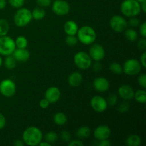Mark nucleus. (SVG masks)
<instances>
[{
  "mask_svg": "<svg viewBox=\"0 0 146 146\" xmlns=\"http://www.w3.org/2000/svg\"><path fill=\"white\" fill-rule=\"evenodd\" d=\"M140 34L142 36L143 38L146 37V22L144 21L143 24H141L140 26Z\"/></svg>",
  "mask_w": 146,
  "mask_h": 146,
  "instance_id": "ea45409f",
  "label": "nucleus"
},
{
  "mask_svg": "<svg viewBox=\"0 0 146 146\" xmlns=\"http://www.w3.org/2000/svg\"><path fill=\"white\" fill-rule=\"evenodd\" d=\"M91 106L95 112L103 113L108 108L107 101L104 97L95 96L91 100Z\"/></svg>",
  "mask_w": 146,
  "mask_h": 146,
  "instance_id": "9b49d317",
  "label": "nucleus"
},
{
  "mask_svg": "<svg viewBox=\"0 0 146 146\" xmlns=\"http://www.w3.org/2000/svg\"><path fill=\"white\" fill-rule=\"evenodd\" d=\"M145 58H146V52L145 51H144V52L142 54V55L141 56V58H140V63H141V66H142L143 68H145L146 67Z\"/></svg>",
  "mask_w": 146,
  "mask_h": 146,
  "instance_id": "37998d69",
  "label": "nucleus"
},
{
  "mask_svg": "<svg viewBox=\"0 0 146 146\" xmlns=\"http://www.w3.org/2000/svg\"><path fill=\"white\" fill-rule=\"evenodd\" d=\"M110 70H111V72H113L115 74H121L123 73V66L120 64L116 62L112 63V64H110L109 66Z\"/></svg>",
  "mask_w": 146,
  "mask_h": 146,
  "instance_id": "c756f323",
  "label": "nucleus"
},
{
  "mask_svg": "<svg viewBox=\"0 0 146 146\" xmlns=\"http://www.w3.org/2000/svg\"><path fill=\"white\" fill-rule=\"evenodd\" d=\"M4 66L7 69H14L17 66V61L13 57V56L9 55L7 56L6 58L4 59Z\"/></svg>",
  "mask_w": 146,
  "mask_h": 146,
  "instance_id": "a878e982",
  "label": "nucleus"
},
{
  "mask_svg": "<svg viewBox=\"0 0 146 146\" xmlns=\"http://www.w3.org/2000/svg\"><path fill=\"white\" fill-rule=\"evenodd\" d=\"M10 5L14 8H21L24 4V0H9Z\"/></svg>",
  "mask_w": 146,
  "mask_h": 146,
  "instance_id": "473e14b6",
  "label": "nucleus"
},
{
  "mask_svg": "<svg viewBox=\"0 0 146 146\" xmlns=\"http://www.w3.org/2000/svg\"><path fill=\"white\" fill-rule=\"evenodd\" d=\"M118 93L120 97L125 101H129L133 98L134 94H135L133 88L126 84L121 86L118 88Z\"/></svg>",
  "mask_w": 146,
  "mask_h": 146,
  "instance_id": "dca6fc26",
  "label": "nucleus"
},
{
  "mask_svg": "<svg viewBox=\"0 0 146 146\" xmlns=\"http://www.w3.org/2000/svg\"><path fill=\"white\" fill-rule=\"evenodd\" d=\"M137 1L138 3H140V4H142V3L146 2V0H137Z\"/></svg>",
  "mask_w": 146,
  "mask_h": 146,
  "instance_id": "603ef678",
  "label": "nucleus"
},
{
  "mask_svg": "<svg viewBox=\"0 0 146 146\" xmlns=\"http://www.w3.org/2000/svg\"><path fill=\"white\" fill-rule=\"evenodd\" d=\"M16 48H26L28 46V40L25 36H19L16 38L15 41Z\"/></svg>",
  "mask_w": 146,
  "mask_h": 146,
  "instance_id": "bb28decb",
  "label": "nucleus"
},
{
  "mask_svg": "<svg viewBox=\"0 0 146 146\" xmlns=\"http://www.w3.org/2000/svg\"><path fill=\"white\" fill-rule=\"evenodd\" d=\"M58 138V137L56 133L53 132V131H50V132L46 133L44 135V139H45V141L49 143L51 145L56 142Z\"/></svg>",
  "mask_w": 146,
  "mask_h": 146,
  "instance_id": "c85d7f7f",
  "label": "nucleus"
},
{
  "mask_svg": "<svg viewBox=\"0 0 146 146\" xmlns=\"http://www.w3.org/2000/svg\"><path fill=\"white\" fill-rule=\"evenodd\" d=\"M141 11V4L137 0H124L121 4V11L125 17H136Z\"/></svg>",
  "mask_w": 146,
  "mask_h": 146,
  "instance_id": "7ed1b4c3",
  "label": "nucleus"
},
{
  "mask_svg": "<svg viewBox=\"0 0 146 146\" xmlns=\"http://www.w3.org/2000/svg\"><path fill=\"white\" fill-rule=\"evenodd\" d=\"M125 37L128 41L133 42V41H136L138 38V33L133 28L128 29L125 31Z\"/></svg>",
  "mask_w": 146,
  "mask_h": 146,
  "instance_id": "393cba45",
  "label": "nucleus"
},
{
  "mask_svg": "<svg viewBox=\"0 0 146 146\" xmlns=\"http://www.w3.org/2000/svg\"><path fill=\"white\" fill-rule=\"evenodd\" d=\"M9 30V24L8 21L4 19H0V36H6Z\"/></svg>",
  "mask_w": 146,
  "mask_h": 146,
  "instance_id": "cd10ccee",
  "label": "nucleus"
},
{
  "mask_svg": "<svg viewBox=\"0 0 146 146\" xmlns=\"http://www.w3.org/2000/svg\"><path fill=\"white\" fill-rule=\"evenodd\" d=\"M142 69V66L139 61L135 58H130L127 60L123 66V72L125 73L126 75L135 76L139 74Z\"/></svg>",
  "mask_w": 146,
  "mask_h": 146,
  "instance_id": "0eeeda50",
  "label": "nucleus"
},
{
  "mask_svg": "<svg viewBox=\"0 0 146 146\" xmlns=\"http://www.w3.org/2000/svg\"><path fill=\"white\" fill-rule=\"evenodd\" d=\"M78 41L77 37L74 35H68V36L66 38V43L67 45L70 46H74L76 45Z\"/></svg>",
  "mask_w": 146,
  "mask_h": 146,
  "instance_id": "2f4dec72",
  "label": "nucleus"
},
{
  "mask_svg": "<svg viewBox=\"0 0 146 146\" xmlns=\"http://www.w3.org/2000/svg\"><path fill=\"white\" fill-rule=\"evenodd\" d=\"M61 138L64 142L68 143L71 140V135L68 131H64L61 132Z\"/></svg>",
  "mask_w": 146,
  "mask_h": 146,
  "instance_id": "e433bc0d",
  "label": "nucleus"
},
{
  "mask_svg": "<svg viewBox=\"0 0 146 146\" xmlns=\"http://www.w3.org/2000/svg\"><path fill=\"white\" fill-rule=\"evenodd\" d=\"M14 145L15 146H24V143L23 142V141H20V140H17L14 142Z\"/></svg>",
  "mask_w": 146,
  "mask_h": 146,
  "instance_id": "de8ad7c7",
  "label": "nucleus"
},
{
  "mask_svg": "<svg viewBox=\"0 0 146 146\" xmlns=\"http://www.w3.org/2000/svg\"><path fill=\"white\" fill-rule=\"evenodd\" d=\"M74 61L75 65L81 70H86L91 66L92 59L89 54L84 51H79L74 55Z\"/></svg>",
  "mask_w": 146,
  "mask_h": 146,
  "instance_id": "423d86ee",
  "label": "nucleus"
},
{
  "mask_svg": "<svg viewBox=\"0 0 146 146\" xmlns=\"http://www.w3.org/2000/svg\"><path fill=\"white\" fill-rule=\"evenodd\" d=\"M53 120L55 124L57 125H64L67 122V116L65 113L62 112H58L54 115Z\"/></svg>",
  "mask_w": 146,
  "mask_h": 146,
  "instance_id": "412c9836",
  "label": "nucleus"
},
{
  "mask_svg": "<svg viewBox=\"0 0 146 146\" xmlns=\"http://www.w3.org/2000/svg\"><path fill=\"white\" fill-rule=\"evenodd\" d=\"M138 47L140 50H145L146 48V39L145 38L143 37L142 38L138 41Z\"/></svg>",
  "mask_w": 146,
  "mask_h": 146,
  "instance_id": "58836bf2",
  "label": "nucleus"
},
{
  "mask_svg": "<svg viewBox=\"0 0 146 146\" xmlns=\"http://www.w3.org/2000/svg\"><path fill=\"white\" fill-rule=\"evenodd\" d=\"M38 145H40V146H51V144H50L49 143L46 142V141H45V142H42V141H41V142L38 143Z\"/></svg>",
  "mask_w": 146,
  "mask_h": 146,
  "instance_id": "8fccbe9b",
  "label": "nucleus"
},
{
  "mask_svg": "<svg viewBox=\"0 0 146 146\" xmlns=\"http://www.w3.org/2000/svg\"><path fill=\"white\" fill-rule=\"evenodd\" d=\"M2 63H3L2 58H1V56H0V67H1V65H2Z\"/></svg>",
  "mask_w": 146,
  "mask_h": 146,
  "instance_id": "864d4df0",
  "label": "nucleus"
},
{
  "mask_svg": "<svg viewBox=\"0 0 146 146\" xmlns=\"http://www.w3.org/2000/svg\"><path fill=\"white\" fill-rule=\"evenodd\" d=\"M61 98V91L58 87L51 86L47 88L45 92V98L50 103L54 104L59 101Z\"/></svg>",
  "mask_w": 146,
  "mask_h": 146,
  "instance_id": "4468645a",
  "label": "nucleus"
},
{
  "mask_svg": "<svg viewBox=\"0 0 146 146\" xmlns=\"http://www.w3.org/2000/svg\"><path fill=\"white\" fill-rule=\"evenodd\" d=\"M99 146H110L111 145V143L109 141L107 140H103V141H100L99 143H98Z\"/></svg>",
  "mask_w": 146,
  "mask_h": 146,
  "instance_id": "49530a36",
  "label": "nucleus"
},
{
  "mask_svg": "<svg viewBox=\"0 0 146 146\" xmlns=\"http://www.w3.org/2000/svg\"><path fill=\"white\" fill-rule=\"evenodd\" d=\"M52 10L58 16H64L70 11V5L64 0H54L52 4Z\"/></svg>",
  "mask_w": 146,
  "mask_h": 146,
  "instance_id": "9d476101",
  "label": "nucleus"
},
{
  "mask_svg": "<svg viewBox=\"0 0 146 146\" xmlns=\"http://www.w3.org/2000/svg\"><path fill=\"white\" fill-rule=\"evenodd\" d=\"M11 55L13 56L17 62H27L30 58V54L26 48H15Z\"/></svg>",
  "mask_w": 146,
  "mask_h": 146,
  "instance_id": "f3484780",
  "label": "nucleus"
},
{
  "mask_svg": "<svg viewBox=\"0 0 146 146\" xmlns=\"http://www.w3.org/2000/svg\"><path fill=\"white\" fill-rule=\"evenodd\" d=\"M17 91L16 84L11 79H4L0 83V93L4 96L9 98L15 94Z\"/></svg>",
  "mask_w": 146,
  "mask_h": 146,
  "instance_id": "1a4fd4ad",
  "label": "nucleus"
},
{
  "mask_svg": "<svg viewBox=\"0 0 146 146\" xmlns=\"http://www.w3.org/2000/svg\"><path fill=\"white\" fill-rule=\"evenodd\" d=\"M130 109V104L127 102V101H122L121 103H120L119 105L118 106V108L117 110L119 113H125L128 111V110Z\"/></svg>",
  "mask_w": 146,
  "mask_h": 146,
  "instance_id": "7c9ffc66",
  "label": "nucleus"
},
{
  "mask_svg": "<svg viewBox=\"0 0 146 146\" xmlns=\"http://www.w3.org/2000/svg\"><path fill=\"white\" fill-rule=\"evenodd\" d=\"M84 143L81 142V141H78V140H73V141H70L68 142V145L69 146H84Z\"/></svg>",
  "mask_w": 146,
  "mask_h": 146,
  "instance_id": "79ce46f5",
  "label": "nucleus"
},
{
  "mask_svg": "<svg viewBox=\"0 0 146 146\" xmlns=\"http://www.w3.org/2000/svg\"><path fill=\"white\" fill-rule=\"evenodd\" d=\"M36 4L41 7H49L51 4V0H36Z\"/></svg>",
  "mask_w": 146,
  "mask_h": 146,
  "instance_id": "4c0bfd02",
  "label": "nucleus"
},
{
  "mask_svg": "<svg viewBox=\"0 0 146 146\" xmlns=\"http://www.w3.org/2000/svg\"><path fill=\"white\" fill-rule=\"evenodd\" d=\"M135 101L139 104H145L146 103V92L145 90H138L134 94V97Z\"/></svg>",
  "mask_w": 146,
  "mask_h": 146,
  "instance_id": "b1692460",
  "label": "nucleus"
},
{
  "mask_svg": "<svg viewBox=\"0 0 146 146\" xmlns=\"http://www.w3.org/2000/svg\"><path fill=\"white\" fill-rule=\"evenodd\" d=\"M125 143L128 146H139L141 144V138L136 134H132L128 135Z\"/></svg>",
  "mask_w": 146,
  "mask_h": 146,
  "instance_id": "aec40b11",
  "label": "nucleus"
},
{
  "mask_svg": "<svg viewBox=\"0 0 146 146\" xmlns=\"http://www.w3.org/2000/svg\"><path fill=\"white\" fill-rule=\"evenodd\" d=\"M111 135V130L108 126L105 125H101L97 127L94 132V138L98 141L107 140L110 138Z\"/></svg>",
  "mask_w": 146,
  "mask_h": 146,
  "instance_id": "ddd939ff",
  "label": "nucleus"
},
{
  "mask_svg": "<svg viewBox=\"0 0 146 146\" xmlns=\"http://www.w3.org/2000/svg\"><path fill=\"white\" fill-rule=\"evenodd\" d=\"M16 48L15 41L10 36H0V55H11Z\"/></svg>",
  "mask_w": 146,
  "mask_h": 146,
  "instance_id": "39448f33",
  "label": "nucleus"
},
{
  "mask_svg": "<svg viewBox=\"0 0 146 146\" xmlns=\"http://www.w3.org/2000/svg\"><path fill=\"white\" fill-rule=\"evenodd\" d=\"M94 70L96 71V72H98L101 70L102 68V64L99 62V61H96L95 64H94Z\"/></svg>",
  "mask_w": 146,
  "mask_h": 146,
  "instance_id": "c03bdc74",
  "label": "nucleus"
},
{
  "mask_svg": "<svg viewBox=\"0 0 146 146\" xmlns=\"http://www.w3.org/2000/svg\"><path fill=\"white\" fill-rule=\"evenodd\" d=\"M64 30L67 35L75 36L78 30V26L74 21L68 20L64 24Z\"/></svg>",
  "mask_w": 146,
  "mask_h": 146,
  "instance_id": "a211bd4d",
  "label": "nucleus"
},
{
  "mask_svg": "<svg viewBox=\"0 0 146 146\" xmlns=\"http://www.w3.org/2000/svg\"><path fill=\"white\" fill-rule=\"evenodd\" d=\"M49 104L50 103L47 101L46 98H43L39 102V106L41 108L43 109H45V108H47L48 106H49Z\"/></svg>",
  "mask_w": 146,
  "mask_h": 146,
  "instance_id": "a19ab883",
  "label": "nucleus"
},
{
  "mask_svg": "<svg viewBox=\"0 0 146 146\" xmlns=\"http://www.w3.org/2000/svg\"><path fill=\"white\" fill-rule=\"evenodd\" d=\"M83 81V76L80 73L74 72L70 74L68 78V83L72 87H77L81 85Z\"/></svg>",
  "mask_w": 146,
  "mask_h": 146,
  "instance_id": "6ab92c4d",
  "label": "nucleus"
},
{
  "mask_svg": "<svg viewBox=\"0 0 146 146\" xmlns=\"http://www.w3.org/2000/svg\"><path fill=\"white\" fill-rule=\"evenodd\" d=\"M77 38L84 45H91L96 39V33L95 30L89 26H84L78 28L77 31Z\"/></svg>",
  "mask_w": 146,
  "mask_h": 146,
  "instance_id": "f03ea898",
  "label": "nucleus"
},
{
  "mask_svg": "<svg viewBox=\"0 0 146 146\" xmlns=\"http://www.w3.org/2000/svg\"><path fill=\"white\" fill-rule=\"evenodd\" d=\"M110 27L114 31L118 33L123 32L126 29L128 22L126 20L120 15H114L110 19Z\"/></svg>",
  "mask_w": 146,
  "mask_h": 146,
  "instance_id": "6e6552de",
  "label": "nucleus"
},
{
  "mask_svg": "<svg viewBox=\"0 0 146 146\" xmlns=\"http://www.w3.org/2000/svg\"><path fill=\"white\" fill-rule=\"evenodd\" d=\"M42 139V132L39 128L36 126L28 127L23 132L22 141L24 144H27V145H38Z\"/></svg>",
  "mask_w": 146,
  "mask_h": 146,
  "instance_id": "f257e3e1",
  "label": "nucleus"
},
{
  "mask_svg": "<svg viewBox=\"0 0 146 146\" xmlns=\"http://www.w3.org/2000/svg\"><path fill=\"white\" fill-rule=\"evenodd\" d=\"M141 9L144 13H146V2L141 4Z\"/></svg>",
  "mask_w": 146,
  "mask_h": 146,
  "instance_id": "3c124183",
  "label": "nucleus"
},
{
  "mask_svg": "<svg viewBox=\"0 0 146 146\" xmlns=\"http://www.w3.org/2000/svg\"><path fill=\"white\" fill-rule=\"evenodd\" d=\"M91 134V130L87 126H81L77 130L76 135L80 139H84L89 137Z\"/></svg>",
  "mask_w": 146,
  "mask_h": 146,
  "instance_id": "4be33fe9",
  "label": "nucleus"
},
{
  "mask_svg": "<svg viewBox=\"0 0 146 146\" xmlns=\"http://www.w3.org/2000/svg\"><path fill=\"white\" fill-rule=\"evenodd\" d=\"M107 104L110 106H115L118 102V97L115 94H111L107 100Z\"/></svg>",
  "mask_w": 146,
  "mask_h": 146,
  "instance_id": "c9c22d12",
  "label": "nucleus"
},
{
  "mask_svg": "<svg viewBox=\"0 0 146 146\" xmlns=\"http://www.w3.org/2000/svg\"><path fill=\"white\" fill-rule=\"evenodd\" d=\"M31 11L27 8H20L14 16V24L18 27H24L28 25L31 22Z\"/></svg>",
  "mask_w": 146,
  "mask_h": 146,
  "instance_id": "20e7f679",
  "label": "nucleus"
},
{
  "mask_svg": "<svg viewBox=\"0 0 146 146\" xmlns=\"http://www.w3.org/2000/svg\"><path fill=\"white\" fill-rule=\"evenodd\" d=\"M138 82L140 86L145 89L146 88V75L145 74H142L139 76L138 78Z\"/></svg>",
  "mask_w": 146,
  "mask_h": 146,
  "instance_id": "72a5a7b5",
  "label": "nucleus"
},
{
  "mask_svg": "<svg viewBox=\"0 0 146 146\" xmlns=\"http://www.w3.org/2000/svg\"><path fill=\"white\" fill-rule=\"evenodd\" d=\"M31 15H32V18L36 20H41L45 17L46 16V11L44 9L41 8V7H36L31 12Z\"/></svg>",
  "mask_w": 146,
  "mask_h": 146,
  "instance_id": "5701e85b",
  "label": "nucleus"
},
{
  "mask_svg": "<svg viewBox=\"0 0 146 146\" xmlns=\"http://www.w3.org/2000/svg\"><path fill=\"white\" fill-rule=\"evenodd\" d=\"M93 86L94 89L98 92L104 93L109 89L110 84L109 81L104 77H97L94 80Z\"/></svg>",
  "mask_w": 146,
  "mask_h": 146,
  "instance_id": "2eb2a0df",
  "label": "nucleus"
},
{
  "mask_svg": "<svg viewBox=\"0 0 146 146\" xmlns=\"http://www.w3.org/2000/svg\"><path fill=\"white\" fill-rule=\"evenodd\" d=\"M128 24H129L132 28H135V27H138L140 26V20L135 17H131V19L128 21Z\"/></svg>",
  "mask_w": 146,
  "mask_h": 146,
  "instance_id": "f704fd0d",
  "label": "nucleus"
},
{
  "mask_svg": "<svg viewBox=\"0 0 146 146\" xmlns=\"http://www.w3.org/2000/svg\"><path fill=\"white\" fill-rule=\"evenodd\" d=\"M6 4H7L6 0H0V9H3L5 8Z\"/></svg>",
  "mask_w": 146,
  "mask_h": 146,
  "instance_id": "09e8293b",
  "label": "nucleus"
},
{
  "mask_svg": "<svg viewBox=\"0 0 146 146\" xmlns=\"http://www.w3.org/2000/svg\"><path fill=\"white\" fill-rule=\"evenodd\" d=\"M6 125V118L4 115L0 113V130L4 128Z\"/></svg>",
  "mask_w": 146,
  "mask_h": 146,
  "instance_id": "a18cd8bd",
  "label": "nucleus"
},
{
  "mask_svg": "<svg viewBox=\"0 0 146 146\" xmlns=\"http://www.w3.org/2000/svg\"><path fill=\"white\" fill-rule=\"evenodd\" d=\"M89 56L91 59L95 61H100L105 57L106 52L104 47L98 44H92L89 49Z\"/></svg>",
  "mask_w": 146,
  "mask_h": 146,
  "instance_id": "f8f14e48",
  "label": "nucleus"
}]
</instances>
